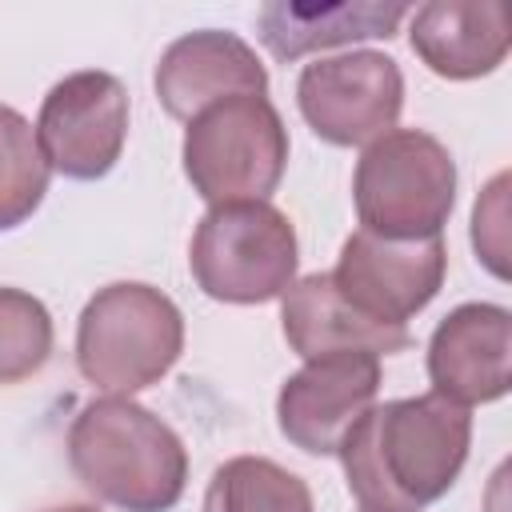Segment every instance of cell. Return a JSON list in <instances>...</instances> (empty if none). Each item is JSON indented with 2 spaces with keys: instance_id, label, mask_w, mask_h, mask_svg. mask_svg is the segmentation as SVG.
<instances>
[{
  "instance_id": "1",
  "label": "cell",
  "mask_w": 512,
  "mask_h": 512,
  "mask_svg": "<svg viewBox=\"0 0 512 512\" xmlns=\"http://www.w3.org/2000/svg\"><path fill=\"white\" fill-rule=\"evenodd\" d=\"M468 444V408L428 392L372 404L336 456L360 512H424L456 484Z\"/></svg>"
},
{
  "instance_id": "2",
  "label": "cell",
  "mask_w": 512,
  "mask_h": 512,
  "mask_svg": "<svg viewBox=\"0 0 512 512\" xmlns=\"http://www.w3.org/2000/svg\"><path fill=\"white\" fill-rule=\"evenodd\" d=\"M76 480L120 512H172L188 484L184 440L132 396L88 400L68 428Z\"/></svg>"
},
{
  "instance_id": "3",
  "label": "cell",
  "mask_w": 512,
  "mask_h": 512,
  "mask_svg": "<svg viewBox=\"0 0 512 512\" xmlns=\"http://www.w3.org/2000/svg\"><path fill=\"white\" fill-rule=\"evenodd\" d=\"M184 352V316L152 284L116 280L76 320V368L112 396H132L168 376Z\"/></svg>"
},
{
  "instance_id": "4",
  "label": "cell",
  "mask_w": 512,
  "mask_h": 512,
  "mask_svg": "<svg viewBox=\"0 0 512 512\" xmlns=\"http://www.w3.org/2000/svg\"><path fill=\"white\" fill-rule=\"evenodd\" d=\"M352 204L364 232L388 240L440 236L456 204V160L432 132L392 128L360 152Z\"/></svg>"
},
{
  "instance_id": "5",
  "label": "cell",
  "mask_w": 512,
  "mask_h": 512,
  "mask_svg": "<svg viewBox=\"0 0 512 512\" xmlns=\"http://www.w3.org/2000/svg\"><path fill=\"white\" fill-rule=\"evenodd\" d=\"M180 160L208 208L268 200L288 168V128L268 96H228L188 120Z\"/></svg>"
},
{
  "instance_id": "6",
  "label": "cell",
  "mask_w": 512,
  "mask_h": 512,
  "mask_svg": "<svg viewBox=\"0 0 512 512\" xmlns=\"http://www.w3.org/2000/svg\"><path fill=\"white\" fill-rule=\"evenodd\" d=\"M296 264V228L268 200L208 208L188 248L196 288L220 304L280 300L296 280Z\"/></svg>"
},
{
  "instance_id": "7",
  "label": "cell",
  "mask_w": 512,
  "mask_h": 512,
  "mask_svg": "<svg viewBox=\"0 0 512 512\" xmlns=\"http://www.w3.org/2000/svg\"><path fill=\"white\" fill-rule=\"evenodd\" d=\"M304 124L336 148H368L388 136L404 108V72L392 56L356 48L304 64L296 80Z\"/></svg>"
},
{
  "instance_id": "8",
  "label": "cell",
  "mask_w": 512,
  "mask_h": 512,
  "mask_svg": "<svg viewBox=\"0 0 512 512\" xmlns=\"http://www.w3.org/2000/svg\"><path fill=\"white\" fill-rule=\"evenodd\" d=\"M36 140L52 172L68 180L108 176L128 140V88L100 68L56 80L40 104Z\"/></svg>"
},
{
  "instance_id": "9",
  "label": "cell",
  "mask_w": 512,
  "mask_h": 512,
  "mask_svg": "<svg viewBox=\"0 0 512 512\" xmlns=\"http://www.w3.org/2000/svg\"><path fill=\"white\" fill-rule=\"evenodd\" d=\"M448 272V248L440 236L424 240H388L376 232H352L340 248L336 268L328 272L336 292L380 324H400L424 312Z\"/></svg>"
},
{
  "instance_id": "10",
  "label": "cell",
  "mask_w": 512,
  "mask_h": 512,
  "mask_svg": "<svg viewBox=\"0 0 512 512\" xmlns=\"http://www.w3.org/2000/svg\"><path fill=\"white\" fill-rule=\"evenodd\" d=\"M380 356L328 352L304 360L276 396V424L288 444L308 456H336L352 424L376 404Z\"/></svg>"
},
{
  "instance_id": "11",
  "label": "cell",
  "mask_w": 512,
  "mask_h": 512,
  "mask_svg": "<svg viewBox=\"0 0 512 512\" xmlns=\"http://www.w3.org/2000/svg\"><path fill=\"white\" fill-rule=\"evenodd\" d=\"M512 312L500 304H460L452 308L432 340H428V380L432 392L472 408V404H492L508 396L512 388Z\"/></svg>"
},
{
  "instance_id": "12",
  "label": "cell",
  "mask_w": 512,
  "mask_h": 512,
  "mask_svg": "<svg viewBox=\"0 0 512 512\" xmlns=\"http://www.w3.org/2000/svg\"><path fill=\"white\" fill-rule=\"evenodd\" d=\"M152 84L164 112L188 124L228 96H268V68L236 32L200 28L164 48Z\"/></svg>"
},
{
  "instance_id": "13",
  "label": "cell",
  "mask_w": 512,
  "mask_h": 512,
  "mask_svg": "<svg viewBox=\"0 0 512 512\" xmlns=\"http://www.w3.org/2000/svg\"><path fill=\"white\" fill-rule=\"evenodd\" d=\"M280 324L284 340L296 356L316 360L328 352H372V356H392L412 344L408 328L400 324H380L356 312L332 284L328 272H308L288 284L280 296Z\"/></svg>"
},
{
  "instance_id": "14",
  "label": "cell",
  "mask_w": 512,
  "mask_h": 512,
  "mask_svg": "<svg viewBox=\"0 0 512 512\" xmlns=\"http://www.w3.org/2000/svg\"><path fill=\"white\" fill-rule=\"evenodd\" d=\"M412 52L444 80H480L508 56V12L496 0H428L412 12Z\"/></svg>"
},
{
  "instance_id": "15",
  "label": "cell",
  "mask_w": 512,
  "mask_h": 512,
  "mask_svg": "<svg viewBox=\"0 0 512 512\" xmlns=\"http://www.w3.org/2000/svg\"><path fill=\"white\" fill-rule=\"evenodd\" d=\"M404 4H296L268 0L256 12V32L276 60H300L308 52H324L352 40H388L396 36Z\"/></svg>"
},
{
  "instance_id": "16",
  "label": "cell",
  "mask_w": 512,
  "mask_h": 512,
  "mask_svg": "<svg viewBox=\"0 0 512 512\" xmlns=\"http://www.w3.org/2000/svg\"><path fill=\"white\" fill-rule=\"evenodd\" d=\"M204 512H312V488L268 456H232L212 472Z\"/></svg>"
},
{
  "instance_id": "17",
  "label": "cell",
  "mask_w": 512,
  "mask_h": 512,
  "mask_svg": "<svg viewBox=\"0 0 512 512\" xmlns=\"http://www.w3.org/2000/svg\"><path fill=\"white\" fill-rule=\"evenodd\" d=\"M48 160L36 128L8 104H0V232L20 228L48 192Z\"/></svg>"
},
{
  "instance_id": "18",
  "label": "cell",
  "mask_w": 512,
  "mask_h": 512,
  "mask_svg": "<svg viewBox=\"0 0 512 512\" xmlns=\"http://www.w3.org/2000/svg\"><path fill=\"white\" fill-rule=\"evenodd\" d=\"M52 316L44 300L0 284V384L36 376L52 356Z\"/></svg>"
},
{
  "instance_id": "19",
  "label": "cell",
  "mask_w": 512,
  "mask_h": 512,
  "mask_svg": "<svg viewBox=\"0 0 512 512\" xmlns=\"http://www.w3.org/2000/svg\"><path fill=\"white\" fill-rule=\"evenodd\" d=\"M472 248L492 276L508 280V172H500L472 208Z\"/></svg>"
},
{
  "instance_id": "20",
  "label": "cell",
  "mask_w": 512,
  "mask_h": 512,
  "mask_svg": "<svg viewBox=\"0 0 512 512\" xmlns=\"http://www.w3.org/2000/svg\"><path fill=\"white\" fill-rule=\"evenodd\" d=\"M40 512H96L88 504H52V508H40Z\"/></svg>"
}]
</instances>
